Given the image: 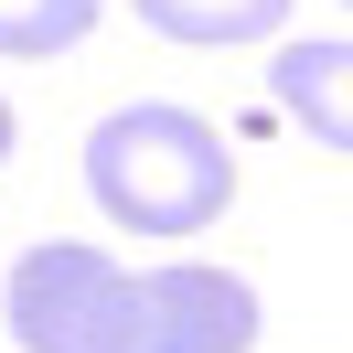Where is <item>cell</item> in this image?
<instances>
[{
	"instance_id": "2",
	"label": "cell",
	"mask_w": 353,
	"mask_h": 353,
	"mask_svg": "<svg viewBox=\"0 0 353 353\" xmlns=\"http://www.w3.org/2000/svg\"><path fill=\"white\" fill-rule=\"evenodd\" d=\"M86 193L129 236H203L236 203V150H225L214 118L150 97V108H118L86 129Z\"/></svg>"
},
{
	"instance_id": "6",
	"label": "cell",
	"mask_w": 353,
	"mask_h": 353,
	"mask_svg": "<svg viewBox=\"0 0 353 353\" xmlns=\"http://www.w3.org/2000/svg\"><path fill=\"white\" fill-rule=\"evenodd\" d=\"M0 161H11V97H0Z\"/></svg>"
},
{
	"instance_id": "5",
	"label": "cell",
	"mask_w": 353,
	"mask_h": 353,
	"mask_svg": "<svg viewBox=\"0 0 353 353\" xmlns=\"http://www.w3.org/2000/svg\"><path fill=\"white\" fill-rule=\"evenodd\" d=\"M86 32H97V0H0V54L54 65V54H75Z\"/></svg>"
},
{
	"instance_id": "1",
	"label": "cell",
	"mask_w": 353,
	"mask_h": 353,
	"mask_svg": "<svg viewBox=\"0 0 353 353\" xmlns=\"http://www.w3.org/2000/svg\"><path fill=\"white\" fill-rule=\"evenodd\" d=\"M257 289L236 268H108L97 246L43 236L11 268V343L22 353H257Z\"/></svg>"
},
{
	"instance_id": "4",
	"label": "cell",
	"mask_w": 353,
	"mask_h": 353,
	"mask_svg": "<svg viewBox=\"0 0 353 353\" xmlns=\"http://www.w3.org/2000/svg\"><path fill=\"white\" fill-rule=\"evenodd\" d=\"M279 11H289V0H139V22H150L161 43H203V54L279 32Z\"/></svg>"
},
{
	"instance_id": "3",
	"label": "cell",
	"mask_w": 353,
	"mask_h": 353,
	"mask_svg": "<svg viewBox=\"0 0 353 353\" xmlns=\"http://www.w3.org/2000/svg\"><path fill=\"white\" fill-rule=\"evenodd\" d=\"M343 86H353V43H343V32L279 43V65H268V97H279V108L300 118V129L321 139L332 161H343V139H353V108H343Z\"/></svg>"
}]
</instances>
